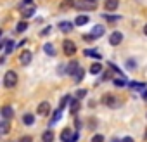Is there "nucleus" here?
<instances>
[{
	"label": "nucleus",
	"instance_id": "obj_1",
	"mask_svg": "<svg viewBox=\"0 0 147 142\" xmlns=\"http://www.w3.org/2000/svg\"><path fill=\"white\" fill-rule=\"evenodd\" d=\"M97 4L94 2V0H76L75 2V9L78 11H95Z\"/></svg>",
	"mask_w": 147,
	"mask_h": 142
},
{
	"label": "nucleus",
	"instance_id": "obj_2",
	"mask_svg": "<svg viewBox=\"0 0 147 142\" xmlns=\"http://www.w3.org/2000/svg\"><path fill=\"white\" fill-rule=\"evenodd\" d=\"M4 85L7 89H14L18 85V75H16V71H7L5 76H4Z\"/></svg>",
	"mask_w": 147,
	"mask_h": 142
},
{
	"label": "nucleus",
	"instance_id": "obj_3",
	"mask_svg": "<svg viewBox=\"0 0 147 142\" xmlns=\"http://www.w3.org/2000/svg\"><path fill=\"white\" fill-rule=\"evenodd\" d=\"M62 47H64V54H66V55H75V54H76V43H75V42L64 40V42H62Z\"/></svg>",
	"mask_w": 147,
	"mask_h": 142
},
{
	"label": "nucleus",
	"instance_id": "obj_4",
	"mask_svg": "<svg viewBox=\"0 0 147 142\" xmlns=\"http://www.w3.org/2000/svg\"><path fill=\"white\" fill-rule=\"evenodd\" d=\"M19 12L21 16L26 19V18H31L35 14V5H19Z\"/></svg>",
	"mask_w": 147,
	"mask_h": 142
},
{
	"label": "nucleus",
	"instance_id": "obj_5",
	"mask_svg": "<svg viewBox=\"0 0 147 142\" xmlns=\"http://www.w3.org/2000/svg\"><path fill=\"white\" fill-rule=\"evenodd\" d=\"M31 59H33V54H31L30 50H23V52L19 54V62H21L23 66H28V64L31 62Z\"/></svg>",
	"mask_w": 147,
	"mask_h": 142
},
{
	"label": "nucleus",
	"instance_id": "obj_6",
	"mask_svg": "<svg viewBox=\"0 0 147 142\" xmlns=\"http://www.w3.org/2000/svg\"><path fill=\"white\" fill-rule=\"evenodd\" d=\"M100 102L104 106H107V108H113V106H116V97L113 94H104L102 99H100Z\"/></svg>",
	"mask_w": 147,
	"mask_h": 142
},
{
	"label": "nucleus",
	"instance_id": "obj_7",
	"mask_svg": "<svg viewBox=\"0 0 147 142\" xmlns=\"http://www.w3.org/2000/svg\"><path fill=\"white\" fill-rule=\"evenodd\" d=\"M0 116L9 121V120L14 116V109H12L11 106H2V108H0Z\"/></svg>",
	"mask_w": 147,
	"mask_h": 142
},
{
	"label": "nucleus",
	"instance_id": "obj_8",
	"mask_svg": "<svg viewBox=\"0 0 147 142\" xmlns=\"http://www.w3.org/2000/svg\"><path fill=\"white\" fill-rule=\"evenodd\" d=\"M123 42V33L121 31H113L111 37H109V43L111 45H119Z\"/></svg>",
	"mask_w": 147,
	"mask_h": 142
},
{
	"label": "nucleus",
	"instance_id": "obj_9",
	"mask_svg": "<svg viewBox=\"0 0 147 142\" xmlns=\"http://www.w3.org/2000/svg\"><path fill=\"white\" fill-rule=\"evenodd\" d=\"M104 31H106V28L102 26V24H95L94 26V30H92V33H90V37L95 40V38H100L102 35H104Z\"/></svg>",
	"mask_w": 147,
	"mask_h": 142
},
{
	"label": "nucleus",
	"instance_id": "obj_10",
	"mask_svg": "<svg viewBox=\"0 0 147 142\" xmlns=\"http://www.w3.org/2000/svg\"><path fill=\"white\" fill-rule=\"evenodd\" d=\"M78 68H80V66H78V61H75V59L69 61L67 66H66V75H75Z\"/></svg>",
	"mask_w": 147,
	"mask_h": 142
},
{
	"label": "nucleus",
	"instance_id": "obj_11",
	"mask_svg": "<svg viewBox=\"0 0 147 142\" xmlns=\"http://www.w3.org/2000/svg\"><path fill=\"white\" fill-rule=\"evenodd\" d=\"M73 133H75V132H73L71 128H64L61 132V140L62 142H73Z\"/></svg>",
	"mask_w": 147,
	"mask_h": 142
},
{
	"label": "nucleus",
	"instance_id": "obj_12",
	"mask_svg": "<svg viewBox=\"0 0 147 142\" xmlns=\"http://www.w3.org/2000/svg\"><path fill=\"white\" fill-rule=\"evenodd\" d=\"M57 28H59L61 31H64V33H69V31H73V28H75V23L62 21V23H59V24H57Z\"/></svg>",
	"mask_w": 147,
	"mask_h": 142
},
{
	"label": "nucleus",
	"instance_id": "obj_13",
	"mask_svg": "<svg viewBox=\"0 0 147 142\" xmlns=\"http://www.w3.org/2000/svg\"><path fill=\"white\" fill-rule=\"evenodd\" d=\"M36 111H38V114H42V116H47V114L50 113V104H49V102H40Z\"/></svg>",
	"mask_w": 147,
	"mask_h": 142
},
{
	"label": "nucleus",
	"instance_id": "obj_14",
	"mask_svg": "<svg viewBox=\"0 0 147 142\" xmlns=\"http://www.w3.org/2000/svg\"><path fill=\"white\" fill-rule=\"evenodd\" d=\"M80 108H82L80 101L73 97V99H71V106H69V113H71V114H76V113L80 111Z\"/></svg>",
	"mask_w": 147,
	"mask_h": 142
},
{
	"label": "nucleus",
	"instance_id": "obj_15",
	"mask_svg": "<svg viewBox=\"0 0 147 142\" xmlns=\"http://www.w3.org/2000/svg\"><path fill=\"white\" fill-rule=\"evenodd\" d=\"M88 21H90V18H88L87 14H80V16L75 19V26H85Z\"/></svg>",
	"mask_w": 147,
	"mask_h": 142
},
{
	"label": "nucleus",
	"instance_id": "obj_16",
	"mask_svg": "<svg viewBox=\"0 0 147 142\" xmlns=\"http://www.w3.org/2000/svg\"><path fill=\"white\" fill-rule=\"evenodd\" d=\"M104 7H106L107 11H116V9L119 7V0H106Z\"/></svg>",
	"mask_w": 147,
	"mask_h": 142
},
{
	"label": "nucleus",
	"instance_id": "obj_17",
	"mask_svg": "<svg viewBox=\"0 0 147 142\" xmlns=\"http://www.w3.org/2000/svg\"><path fill=\"white\" fill-rule=\"evenodd\" d=\"M126 87H130L133 90H144L145 89V83L144 82L142 83H138V82H126Z\"/></svg>",
	"mask_w": 147,
	"mask_h": 142
},
{
	"label": "nucleus",
	"instance_id": "obj_18",
	"mask_svg": "<svg viewBox=\"0 0 147 142\" xmlns=\"http://www.w3.org/2000/svg\"><path fill=\"white\" fill-rule=\"evenodd\" d=\"M42 142H54V132L52 130H45L42 133Z\"/></svg>",
	"mask_w": 147,
	"mask_h": 142
},
{
	"label": "nucleus",
	"instance_id": "obj_19",
	"mask_svg": "<svg viewBox=\"0 0 147 142\" xmlns=\"http://www.w3.org/2000/svg\"><path fill=\"white\" fill-rule=\"evenodd\" d=\"M73 76H75V82H76V83H80V82L83 80V76H85V69H83V68H78L76 73L73 75Z\"/></svg>",
	"mask_w": 147,
	"mask_h": 142
},
{
	"label": "nucleus",
	"instance_id": "obj_20",
	"mask_svg": "<svg viewBox=\"0 0 147 142\" xmlns=\"http://www.w3.org/2000/svg\"><path fill=\"white\" fill-rule=\"evenodd\" d=\"M100 71H102V64H100V62H94V64L90 66V73H92V75H99Z\"/></svg>",
	"mask_w": 147,
	"mask_h": 142
},
{
	"label": "nucleus",
	"instance_id": "obj_21",
	"mask_svg": "<svg viewBox=\"0 0 147 142\" xmlns=\"http://www.w3.org/2000/svg\"><path fill=\"white\" fill-rule=\"evenodd\" d=\"M43 50H45V54H47V55H50V57H52V55H55V54H57V52H55V49H54V45H52V43H45V45H43Z\"/></svg>",
	"mask_w": 147,
	"mask_h": 142
},
{
	"label": "nucleus",
	"instance_id": "obj_22",
	"mask_svg": "<svg viewBox=\"0 0 147 142\" xmlns=\"http://www.w3.org/2000/svg\"><path fill=\"white\" fill-rule=\"evenodd\" d=\"M23 123H24V125H28V126H30V125H33V123H35V116H33L31 113H26V114L23 116Z\"/></svg>",
	"mask_w": 147,
	"mask_h": 142
},
{
	"label": "nucleus",
	"instance_id": "obj_23",
	"mask_svg": "<svg viewBox=\"0 0 147 142\" xmlns=\"http://www.w3.org/2000/svg\"><path fill=\"white\" fill-rule=\"evenodd\" d=\"M61 116H62V109H55V111H54V114H52V120H50V125H54V123H57V121L61 120Z\"/></svg>",
	"mask_w": 147,
	"mask_h": 142
},
{
	"label": "nucleus",
	"instance_id": "obj_24",
	"mask_svg": "<svg viewBox=\"0 0 147 142\" xmlns=\"http://www.w3.org/2000/svg\"><path fill=\"white\" fill-rule=\"evenodd\" d=\"M9 130H11V125H9V121L7 120H4L2 123H0V133H9Z\"/></svg>",
	"mask_w": 147,
	"mask_h": 142
},
{
	"label": "nucleus",
	"instance_id": "obj_25",
	"mask_svg": "<svg viewBox=\"0 0 147 142\" xmlns=\"http://www.w3.org/2000/svg\"><path fill=\"white\" fill-rule=\"evenodd\" d=\"M26 28H28V23H26V21H21V23L16 26V31H18V33H23V31H26Z\"/></svg>",
	"mask_w": 147,
	"mask_h": 142
},
{
	"label": "nucleus",
	"instance_id": "obj_26",
	"mask_svg": "<svg viewBox=\"0 0 147 142\" xmlns=\"http://www.w3.org/2000/svg\"><path fill=\"white\" fill-rule=\"evenodd\" d=\"M102 18H104V19H107V21H111V23H113V21H118V19H121V16H116V14H104Z\"/></svg>",
	"mask_w": 147,
	"mask_h": 142
},
{
	"label": "nucleus",
	"instance_id": "obj_27",
	"mask_svg": "<svg viewBox=\"0 0 147 142\" xmlns=\"http://www.w3.org/2000/svg\"><path fill=\"white\" fill-rule=\"evenodd\" d=\"M85 95H87V89H80V90H76L75 99H78V101H80V99H83Z\"/></svg>",
	"mask_w": 147,
	"mask_h": 142
},
{
	"label": "nucleus",
	"instance_id": "obj_28",
	"mask_svg": "<svg viewBox=\"0 0 147 142\" xmlns=\"http://www.w3.org/2000/svg\"><path fill=\"white\" fill-rule=\"evenodd\" d=\"M14 50V42L12 40H7V43H5V54H11Z\"/></svg>",
	"mask_w": 147,
	"mask_h": 142
},
{
	"label": "nucleus",
	"instance_id": "obj_29",
	"mask_svg": "<svg viewBox=\"0 0 147 142\" xmlns=\"http://www.w3.org/2000/svg\"><path fill=\"white\" fill-rule=\"evenodd\" d=\"M83 54H85V55H92V57H95V59H100V54L95 52V50H83Z\"/></svg>",
	"mask_w": 147,
	"mask_h": 142
},
{
	"label": "nucleus",
	"instance_id": "obj_30",
	"mask_svg": "<svg viewBox=\"0 0 147 142\" xmlns=\"http://www.w3.org/2000/svg\"><path fill=\"white\" fill-rule=\"evenodd\" d=\"M69 99H71V95H64L62 99H61V104H59V109H64V106L69 102Z\"/></svg>",
	"mask_w": 147,
	"mask_h": 142
},
{
	"label": "nucleus",
	"instance_id": "obj_31",
	"mask_svg": "<svg viewBox=\"0 0 147 142\" xmlns=\"http://www.w3.org/2000/svg\"><path fill=\"white\" fill-rule=\"evenodd\" d=\"M76 0H62V7H75Z\"/></svg>",
	"mask_w": 147,
	"mask_h": 142
},
{
	"label": "nucleus",
	"instance_id": "obj_32",
	"mask_svg": "<svg viewBox=\"0 0 147 142\" xmlns=\"http://www.w3.org/2000/svg\"><path fill=\"white\" fill-rule=\"evenodd\" d=\"M126 68H128V69H135V68H137L135 59H128V61H126Z\"/></svg>",
	"mask_w": 147,
	"mask_h": 142
},
{
	"label": "nucleus",
	"instance_id": "obj_33",
	"mask_svg": "<svg viewBox=\"0 0 147 142\" xmlns=\"http://www.w3.org/2000/svg\"><path fill=\"white\" fill-rule=\"evenodd\" d=\"M113 83L116 85V87H126V80H113Z\"/></svg>",
	"mask_w": 147,
	"mask_h": 142
},
{
	"label": "nucleus",
	"instance_id": "obj_34",
	"mask_svg": "<svg viewBox=\"0 0 147 142\" xmlns=\"http://www.w3.org/2000/svg\"><path fill=\"white\" fill-rule=\"evenodd\" d=\"M92 142H104V135H100V133H95V135L92 137Z\"/></svg>",
	"mask_w": 147,
	"mask_h": 142
},
{
	"label": "nucleus",
	"instance_id": "obj_35",
	"mask_svg": "<svg viewBox=\"0 0 147 142\" xmlns=\"http://www.w3.org/2000/svg\"><path fill=\"white\" fill-rule=\"evenodd\" d=\"M18 142H33V139H31L30 135H24V137H21Z\"/></svg>",
	"mask_w": 147,
	"mask_h": 142
},
{
	"label": "nucleus",
	"instance_id": "obj_36",
	"mask_svg": "<svg viewBox=\"0 0 147 142\" xmlns=\"http://www.w3.org/2000/svg\"><path fill=\"white\" fill-rule=\"evenodd\" d=\"M49 33H50V26H47L45 30H42V33H40V35H42V37H47Z\"/></svg>",
	"mask_w": 147,
	"mask_h": 142
},
{
	"label": "nucleus",
	"instance_id": "obj_37",
	"mask_svg": "<svg viewBox=\"0 0 147 142\" xmlns=\"http://www.w3.org/2000/svg\"><path fill=\"white\" fill-rule=\"evenodd\" d=\"M31 4H33V0H23L21 5H31Z\"/></svg>",
	"mask_w": 147,
	"mask_h": 142
},
{
	"label": "nucleus",
	"instance_id": "obj_38",
	"mask_svg": "<svg viewBox=\"0 0 147 142\" xmlns=\"http://www.w3.org/2000/svg\"><path fill=\"white\" fill-rule=\"evenodd\" d=\"M75 125H76V128H78V130H80V128H82V121H80V120H78V118H76V121H75Z\"/></svg>",
	"mask_w": 147,
	"mask_h": 142
},
{
	"label": "nucleus",
	"instance_id": "obj_39",
	"mask_svg": "<svg viewBox=\"0 0 147 142\" xmlns=\"http://www.w3.org/2000/svg\"><path fill=\"white\" fill-rule=\"evenodd\" d=\"M121 142H133V139L131 137H125V139H121Z\"/></svg>",
	"mask_w": 147,
	"mask_h": 142
},
{
	"label": "nucleus",
	"instance_id": "obj_40",
	"mask_svg": "<svg viewBox=\"0 0 147 142\" xmlns=\"http://www.w3.org/2000/svg\"><path fill=\"white\" fill-rule=\"evenodd\" d=\"M144 35H145V37H147V24H145V26H144Z\"/></svg>",
	"mask_w": 147,
	"mask_h": 142
},
{
	"label": "nucleus",
	"instance_id": "obj_41",
	"mask_svg": "<svg viewBox=\"0 0 147 142\" xmlns=\"http://www.w3.org/2000/svg\"><path fill=\"white\" fill-rule=\"evenodd\" d=\"M111 142H121L119 139H111Z\"/></svg>",
	"mask_w": 147,
	"mask_h": 142
},
{
	"label": "nucleus",
	"instance_id": "obj_42",
	"mask_svg": "<svg viewBox=\"0 0 147 142\" xmlns=\"http://www.w3.org/2000/svg\"><path fill=\"white\" fill-rule=\"evenodd\" d=\"M144 99H147V90H145V92H144Z\"/></svg>",
	"mask_w": 147,
	"mask_h": 142
},
{
	"label": "nucleus",
	"instance_id": "obj_43",
	"mask_svg": "<svg viewBox=\"0 0 147 142\" xmlns=\"http://www.w3.org/2000/svg\"><path fill=\"white\" fill-rule=\"evenodd\" d=\"M2 33H4V31H2V30H0V38H2Z\"/></svg>",
	"mask_w": 147,
	"mask_h": 142
},
{
	"label": "nucleus",
	"instance_id": "obj_44",
	"mask_svg": "<svg viewBox=\"0 0 147 142\" xmlns=\"http://www.w3.org/2000/svg\"><path fill=\"white\" fill-rule=\"evenodd\" d=\"M145 137H147V132H145Z\"/></svg>",
	"mask_w": 147,
	"mask_h": 142
},
{
	"label": "nucleus",
	"instance_id": "obj_45",
	"mask_svg": "<svg viewBox=\"0 0 147 142\" xmlns=\"http://www.w3.org/2000/svg\"><path fill=\"white\" fill-rule=\"evenodd\" d=\"M94 2H95V0H94Z\"/></svg>",
	"mask_w": 147,
	"mask_h": 142
}]
</instances>
